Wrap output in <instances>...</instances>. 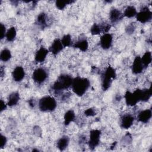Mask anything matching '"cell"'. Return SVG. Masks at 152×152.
I'll return each mask as SVG.
<instances>
[{
	"instance_id": "4",
	"label": "cell",
	"mask_w": 152,
	"mask_h": 152,
	"mask_svg": "<svg viewBox=\"0 0 152 152\" xmlns=\"http://www.w3.org/2000/svg\"><path fill=\"white\" fill-rule=\"evenodd\" d=\"M56 100L50 96H46L42 97L38 103L39 110L43 112H52L56 109Z\"/></svg>"
},
{
	"instance_id": "25",
	"label": "cell",
	"mask_w": 152,
	"mask_h": 152,
	"mask_svg": "<svg viewBox=\"0 0 152 152\" xmlns=\"http://www.w3.org/2000/svg\"><path fill=\"white\" fill-rule=\"evenodd\" d=\"M17 35V31L14 27H10L7 31L5 38L8 42H12Z\"/></svg>"
},
{
	"instance_id": "2",
	"label": "cell",
	"mask_w": 152,
	"mask_h": 152,
	"mask_svg": "<svg viewBox=\"0 0 152 152\" xmlns=\"http://www.w3.org/2000/svg\"><path fill=\"white\" fill-rule=\"evenodd\" d=\"M73 81V78L68 75L62 74L60 75L57 80L52 85V90L56 94L60 93L61 91L66 90L71 87Z\"/></svg>"
},
{
	"instance_id": "19",
	"label": "cell",
	"mask_w": 152,
	"mask_h": 152,
	"mask_svg": "<svg viewBox=\"0 0 152 152\" xmlns=\"http://www.w3.org/2000/svg\"><path fill=\"white\" fill-rule=\"evenodd\" d=\"M73 47L80 49L82 52H86L88 48V43L86 39H81L76 42Z\"/></svg>"
},
{
	"instance_id": "3",
	"label": "cell",
	"mask_w": 152,
	"mask_h": 152,
	"mask_svg": "<svg viewBox=\"0 0 152 152\" xmlns=\"http://www.w3.org/2000/svg\"><path fill=\"white\" fill-rule=\"evenodd\" d=\"M116 77L115 69L110 66H107L102 76V88L103 91H106L110 88Z\"/></svg>"
},
{
	"instance_id": "32",
	"label": "cell",
	"mask_w": 152,
	"mask_h": 152,
	"mask_svg": "<svg viewBox=\"0 0 152 152\" xmlns=\"http://www.w3.org/2000/svg\"><path fill=\"white\" fill-rule=\"evenodd\" d=\"M135 30V26L134 24H129L126 28V31L128 34H132Z\"/></svg>"
},
{
	"instance_id": "33",
	"label": "cell",
	"mask_w": 152,
	"mask_h": 152,
	"mask_svg": "<svg viewBox=\"0 0 152 152\" xmlns=\"http://www.w3.org/2000/svg\"><path fill=\"white\" fill-rule=\"evenodd\" d=\"M1 39H3L5 37L6 34V28L5 26L2 24L1 23Z\"/></svg>"
},
{
	"instance_id": "5",
	"label": "cell",
	"mask_w": 152,
	"mask_h": 152,
	"mask_svg": "<svg viewBox=\"0 0 152 152\" xmlns=\"http://www.w3.org/2000/svg\"><path fill=\"white\" fill-rule=\"evenodd\" d=\"M125 103L128 106H134L140 101L141 89H137L133 93L126 91L124 96Z\"/></svg>"
},
{
	"instance_id": "23",
	"label": "cell",
	"mask_w": 152,
	"mask_h": 152,
	"mask_svg": "<svg viewBox=\"0 0 152 152\" xmlns=\"http://www.w3.org/2000/svg\"><path fill=\"white\" fill-rule=\"evenodd\" d=\"M137 12L136 8L133 5L128 6L123 14L124 17H126L127 18H132L136 16Z\"/></svg>"
},
{
	"instance_id": "1",
	"label": "cell",
	"mask_w": 152,
	"mask_h": 152,
	"mask_svg": "<svg viewBox=\"0 0 152 152\" xmlns=\"http://www.w3.org/2000/svg\"><path fill=\"white\" fill-rule=\"evenodd\" d=\"M90 85V81L87 78L77 77L73 78L71 87L73 92L78 96L81 97L85 94Z\"/></svg>"
},
{
	"instance_id": "15",
	"label": "cell",
	"mask_w": 152,
	"mask_h": 152,
	"mask_svg": "<svg viewBox=\"0 0 152 152\" xmlns=\"http://www.w3.org/2000/svg\"><path fill=\"white\" fill-rule=\"evenodd\" d=\"M49 52V50H48L45 48L41 47L36 52V54H35V56H34L35 61L38 62V63L43 62L45 60Z\"/></svg>"
},
{
	"instance_id": "27",
	"label": "cell",
	"mask_w": 152,
	"mask_h": 152,
	"mask_svg": "<svg viewBox=\"0 0 152 152\" xmlns=\"http://www.w3.org/2000/svg\"><path fill=\"white\" fill-rule=\"evenodd\" d=\"M61 42L64 46V48L66 47H69L72 45V39H71V36L70 34H67L64 35L62 39H61Z\"/></svg>"
},
{
	"instance_id": "17",
	"label": "cell",
	"mask_w": 152,
	"mask_h": 152,
	"mask_svg": "<svg viewBox=\"0 0 152 152\" xmlns=\"http://www.w3.org/2000/svg\"><path fill=\"white\" fill-rule=\"evenodd\" d=\"M69 143V138L66 135H64L61 137L57 142V148L60 151H64L68 146Z\"/></svg>"
},
{
	"instance_id": "31",
	"label": "cell",
	"mask_w": 152,
	"mask_h": 152,
	"mask_svg": "<svg viewBox=\"0 0 152 152\" xmlns=\"http://www.w3.org/2000/svg\"><path fill=\"white\" fill-rule=\"evenodd\" d=\"M1 142L0 148H1V149H2V148H4L5 145H6L7 140L6 137L4 136V135H3L2 134H1Z\"/></svg>"
},
{
	"instance_id": "28",
	"label": "cell",
	"mask_w": 152,
	"mask_h": 152,
	"mask_svg": "<svg viewBox=\"0 0 152 152\" xmlns=\"http://www.w3.org/2000/svg\"><path fill=\"white\" fill-rule=\"evenodd\" d=\"M75 1H56L55 2V5L58 10H62L67 5L72 4Z\"/></svg>"
},
{
	"instance_id": "21",
	"label": "cell",
	"mask_w": 152,
	"mask_h": 152,
	"mask_svg": "<svg viewBox=\"0 0 152 152\" xmlns=\"http://www.w3.org/2000/svg\"><path fill=\"white\" fill-rule=\"evenodd\" d=\"M75 115L74 112L70 109L66 111L64 115V125L65 126L68 125L71 122H73L74 120L75 119Z\"/></svg>"
},
{
	"instance_id": "26",
	"label": "cell",
	"mask_w": 152,
	"mask_h": 152,
	"mask_svg": "<svg viewBox=\"0 0 152 152\" xmlns=\"http://www.w3.org/2000/svg\"><path fill=\"white\" fill-rule=\"evenodd\" d=\"M11 58V53L9 49L5 48L4 49L0 54V59L3 62H7L9 61Z\"/></svg>"
},
{
	"instance_id": "13",
	"label": "cell",
	"mask_w": 152,
	"mask_h": 152,
	"mask_svg": "<svg viewBox=\"0 0 152 152\" xmlns=\"http://www.w3.org/2000/svg\"><path fill=\"white\" fill-rule=\"evenodd\" d=\"M12 76L15 81H21L25 77V71L24 68L21 66H16L12 72Z\"/></svg>"
},
{
	"instance_id": "10",
	"label": "cell",
	"mask_w": 152,
	"mask_h": 152,
	"mask_svg": "<svg viewBox=\"0 0 152 152\" xmlns=\"http://www.w3.org/2000/svg\"><path fill=\"white\" fill-rule=\"evenodd\" d=\"M134 117L129 113L124 115L121 119V127L123 129H128L133 124Z\"/></svg>"
},
{
	"instance_id": "35",
	"label": "cell",
	"mask_w": 152,
	"mask_h": 152,
	"mask_svg": "<svg viewBox=\"0 0 152 152\" xmlns=\"http://www.w3.org/2000/svg\"><path fill=\"white\" fill-rule=\"evenodd\" d=\"M28 104L31 107H34L35 105V102H34V99H30L28 101Z\"/></svg>"
},
{
	"instance_id": "9",
	"label": "cell",
	"mask_w": 152,
	"mask_h": 152,
	"mask_svg": "<svg viewBox=\"0 0 152 152\" xmlns=\"http://www.w3.org/2000/svg\"><path fill=\"white\" fill-rule=\"evenodd\" d=\"M113 37L112 35L110 33H104L103 34L100 39V45L102 49L104 50H107L109 49L112 43Z\"/></svg>"
},
{
	"instance_id": "14",
	"label": "cell",
	"mask_w": 152,
	"mask_h": 152,
	"mask_svg": "<svg viewBox=\"0 0 152 152\" xmlns=\"http://www.w3.org/2000/svg\"><path fill=\"white\" fill-rule=\"evenodd\" d=\"M151 116H152L151 110L150 109H145L141 111L138 113L137 116V119L142 123L146 124L149 122V121L151 118Z\"/></svg>"
},
{
	"instance_id": "12",
	"label": "cell",
	"mask_w": 152,
	"mask_h": 152,
	"mask_svg": "<svg viewBox=\"0 0 152 152\" xmlns=\"http://www.w3.org/2000/svg\"><path fill=\"white\" fill-rule=\"evenodd\" d=\"M144 66L142 63L141 57L137 56L134 59L133 64L132 65V71L134 74H138L142 72Z\"/></svg>"
},
{
	"instance_id": "6",
	"label": "cell",
	"mask_w": 152,
	"mask_h": 152,
	"mask_svg": "<svg viewBox=\"0 0 152 152\" xmlns=\"http://www.w3.org/2000/svg\"><path fill=\"white\" fill-rule=\"evenodd\" d=\"M152 18V12L147 7H144L140 12L136 14V19L141 23L150 22Z\"/></svg>"
},
{
	"instance_id": "16",
	"label": "cell",
	"mask_w": 152,
	"mask_h": 152,
	"mask_svg": "<svg viewBox=\"0 0 152 152\" xmlns=\"http://www.w3.org/2000/svg\"><path fill=\"white\" fill-rule=\"evenodd\" d=\"M124 17L123 14L116 8H112L109 13V19L112 23L121 21Z\"/></svg>"
},
{
	"instance_id": "36",
	"label": "cell",
	"mask_w": 152,
	"mask_h": 152,
	"mask_svg": "<svg viewBox=\"0 0 152 152\" xmlns=\"http://www.w3.org/2000/svg\"><path fill=\"white\" fill-rule=\"evenodd\" d=\"M4 68L2 66H1V77H2L4 76Z\"/></svg>"
},
{
	"instance_id": "30",
	"label": "cell",
	"mask_w": 152,
	"mask_h": 152,
	"mask_svg": "<svg viewBox=\"0 0 152 152\" xmlns=\"http://www.w3.org/2000/svg\"><path fill=\"white\" fill-rule=\"evenodd\" d=\"M84 115L87 116H93L96 115L95 109L93 108H88L84 111Z\"/></svg>"
},
{
	"instance_id": "22",
	"label": "cell",
	"mask_w": 152,
	"mask_h": 152,
	"mask_svg": "<svg viewBox=\"0 0 152 152\" xmlns=\"http://www.w3.org/2000/svg\"><path fill=\"white\" fill-rule=\"evenodd\" d=\"M152 94L151 89V87L149 88H144V89H141V98L140 101H142L143 102H147L151 97Z\"/></svg>"
},
{
	"instance_id": "18",
	"label": "cell",
	"mask_w": 152,
	"mask_h": 152,
	"mask_svg": "<svg viewBox=\"0 0 152 152\" xmlns=\"http://www.w3.org/2000/svg\"><path fill=\"white\" fill-rule=\"evenodd\" d=\"M20 100V94L18 92L14 91L10 93L8 96L7 104L10 107L15 106Z\"/></svg>"
},
{
	"instance_id": "7",
	"label": "cell",
	"mask_w": 152,
	"mask_h": 152,
	"mask_svg": "<svg viewBox=\"0 0 152 152\" xmlns=\"http://www.w3.org/2000/svg\"><path fill=\"white\" fill-rule=\"evenodd\" d=\"M101 131L99 129H92L90 132V138L88 144L90 149L94 150L100 142Z\"/></svg>"
},
{
	"instance_id": "8",
	"label": "cell",
	"mask_w": 152,
	"mask_h": 152,
	"mask_svg": "<svg viewBox=\"0 0 152 152\" xmlns=\"http://www.w3.org/2000/svg\"><path fill=\"white\" fill-rule=\"evenodd\" d=\"M48 78V72L43 68L36 69L32 74V78L34 82L40 84L44 82Z\"/></svg>"
},
{
	"instance_id": "34",
	"label": "cell",
	"mask_w": 152,
	"mask_h": 152,
	"mask_svg": "<svg viewBox=\"0 0 152 152\" xmlns=\"http://www.w3.org/2000/svg\"><path fill=\"white\" fill-rule=\"evenodd\" d=\"M7 106H8V104H5V102H4L3 100H1V109H0L1 112L6 110L7 107Z\"/></svg>"
},
{
	"instance_id": "11",
	"label": "cell",
	"mask_w": 152,
	"mask_h": 152,
	"mask_svg": "<svg viewBox=\"0 0 152 152\" xmlns=\"http://www.w3.org/2000/svg\"><path fill=\"white\" fill-rule=\"evenodd\" d=\"M64 48L61 40L59 39H56L52 43L49 48V51L51 52L53 55H58Z\"/></svg>"
},
{
	"instance_id": "29",
	"label": "cell",
	"mask_w": 152,
	"mask_h": 152,
	"mask_svg": "<svg viewBox=\"0 0 152 152\" xmlns=\"http://www.w3.org/2000/svg\"><path fill=\"white\" fill-rule=\"evenodd\" d=\"M90 32L92 35H97L102 32L101 25H99L96 23L93 24L90 28Z\"/></svg>"
},
{
	"instance_id": "20",
	"label": "cell",
	"mask_w": 152,
	"mask_h": 152,
	"mask_svg": "<svg viewBox=\"0 0 152 152\" xmlns=\"http://www.w3.org/2000/svg\"><path fill=\"white\" fill-rule=\"evenodd\" d=\"M47 16L45 12L40 13L36 18V24L42 28H45L47 27Z\"/></svg>"
},
{
	"instance_id": "24",
	"label": "cell",
	"mask_w": 152,
	"mask_h": 152,
	"mask_svg": "<svg viewBox=\"0 0 152 152\" xmlns=\"http://www.w3.org/2000/svg\"><path fill=\"white\" fill-rule=\"evenodd\" d=\"M142 63L144 66V68H147L151 62L152 57L151 53L150 51H147L144 53L142 56L141 58Z\"/></svg>"
}]
</instances>
